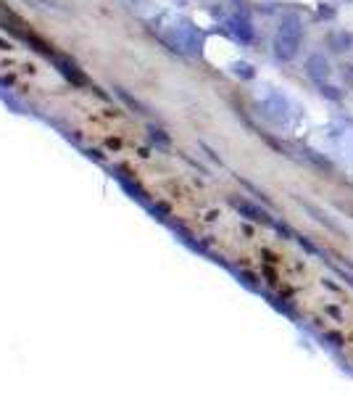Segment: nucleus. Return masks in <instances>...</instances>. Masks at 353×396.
Returning <instances> with one entry per match:
<instances>
[{
  "mask_svg": "<svg viewBox=\"0 0 353 396\" xmlns=\"http://www.w3.org/2000/svg\"><path fill=\"white\" fill-rule=\"evenodd\" d=\"M230 24H232V32H235V38L240 42H250L253 40V24H250L248 16H243V13H237L230 19Z\"/></svg>",
  "mask_w": 353,
  "mask_h": 396,
  "instance_id": "obj_3",
  "label": "nucleus"
},
{
  "mask_svg": "<svg viewBox=\"0 0 353 396\" xmlns=\"http://www.w3.org/2000/svg\"><path fill=\"white\" fill-rule=\"evenodd\" d=\"M327 45L335 53H345L353 45V35H351V32H329Z\"/></svg>",
  "mask_w": 353,
  "mask_h": 396,
  "instance_id": "obj_4",
  "label": "nucleus"
},
{
  "mask_svg": "<svg viewBox=\"0 0 353 396\" xmlns=\"http://www.w3.org/2000/svg\"><path fill=\"white\" fill-rule=\"evenodd\" d=\"M303 42V22L298 13H290L282 19L275 38V56L279 61H293Z\"/></svg>",
  "mask_w": 353,
  "mask_h": 396,
  "instance_id": "obj_1",
  "label": "nucleus"
},
{
  "mask_svg": "<svg viewBox=\"0 0 353 396\" xmlns=\"http://www.w3.org/2000/svg\"><path fill=\"white\" fill-rule=\"evenodd\" d=\"M329 72H332V66H329V61H327V56H325V53H311V56L306 58V77L311 79L316 88L327 82Z\"/></svg>",
  "mask_w": 353,
  "mask_h": 396,
  "instance_id": "obj_2",
  "label": "nucleus"
},
{
  "mask_svg": "<svg viewBox=\"0 0 353 396\" xmlns=\"http://www.w3.org/2000/svg\"><path fill=\"white\" fill-rule=\"evenodd\" d=\"M319 90H322V95L325 98H329V101H343V92H341V88H335V85H319Z\"/></svg>",
  "mask_w": 353,
  "mask_h": 396,
  "instance_id": "obj_5",
  "label": "nucleus"
}]
</instances>
